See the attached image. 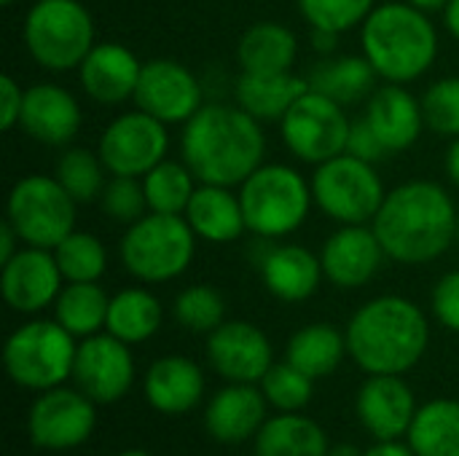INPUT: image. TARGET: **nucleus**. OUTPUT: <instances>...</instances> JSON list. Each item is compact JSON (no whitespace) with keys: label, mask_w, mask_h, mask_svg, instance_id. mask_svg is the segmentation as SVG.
<instances>
[{"label":"nucleus","mask_w":459,"mask_h":456,"mask_svg":"<svg viewBox=\"0 0 459 456\" xmlns=\"http://www.w3.org/2000/svg\"><path fill=\"white\" fill-rule=\"evenodd\" d=\"M420 99H422L425 124L436 134L449 140L459 137V75L433 81Z\"/></svg>","instance_id":"41"},{"label":"nucleus","mask_w":459,"mask_h":456,"mask_svg":"<svg viewBox=\"0 0 459 456\" xmlns=\"http://www.w3.org/2000/svg\"><path fill=\"white\" fill-rule=\"evenodd\" d=\"M97 153L110 175L145 177L169 153V132L159 118L137 110L116 116L97 140Z\"/></svg>","instance_id":"12"},{"label":"nucleus","mask_w":459,"mask_h":456,"mask_svg":"<svg viewBox=\"0 0 459 456\" xmlns=\"http://www.w3.org/2000/svg\"><path fill=\"white\" fill-rule=\"evenodd\" d=\"M22 105H24V89L11 75H3L0 78V129L3 132H11L19 126Z\"/></svg>","instance_id":"45"},{"label":"nucleus","mask_w":459,"mask_h":456,"mask_svg":"<svg viewBox=\"0 0 459 456\" xmlns=\"http://www.w3.org/2000/svg\"><path fill=\"white\" fill-rule=\"evenodd\" d=\"M97 204L113 223H121V226H132L143 215L151 212L148 199H145V188H143V177L110 175Z\"/></svg>","instance_id":"42"},{"label":"nucleus","mask_w":459,"mask_h":456,"mask_svg":"<svg viewBox=\"0 0 459 456\" xmlns=\"http://www.w3.org/2000/svg\"><path fill=\"white\" fill-rule=\"evenodd\" d=\"M261 392L266 398V403L277 411V414H296L304 411L312 403L315 395V379L307 376L304 371H299L293 363L282 360L274 363L266 376L261 379Z\"/></svg>","instance_id":"38"},{"label":"nucleus","mask_w":459,"mask_h":456,"mask_svg":"<svg viewBox=\"0 0 459 456\" xmlns=\"http://www.w3.org/2000/svg\"><path fill=\"white\" fill-rule=\"evenodd\" d=\"M196 185L199 180L183 159H164L143 177L148 210L161 215H183Z\"/></svg>","instance_id":"35"},{"label":"nucleus","mask_w":459,"mask_h":456,"mask_svg":"<svg viewBox=\"0 0 459 456\" xmlns=\"http://www.w3.org/2000/svg\"><path fill=\"white\" fill-rule=\"evenodd\" d=\"M444 13V24H446V30L455 35L459 40V0H449L446 3V8L441 11Z\"/></svg>","instance_id":"50"},{"label":"nucleus","mask_w":459,"mask_h":456,"mask_svg":"<svg viewBox=\"0 0 459 456\" xmlns=\"http://www.w3.org/2000/svg\"><path fill=\"white\" fill-rule=\"evenodd\" d=\"M385 258L387 253L371 223L339 226L320 250L325 280L342 290L366 288L379 274Z\"/></svg>","instance_id":"19"},{"label":"nucleus","mask_w":459,"mask_h":456,"mask_svg":"<svg viewBox=\"0 0 459 456\" xmlns=\"http://www.w3.org/2000/svg\"><path fill=\"white\" fill-rule=\"evenodd\" d=\"M118 456H153V454H148V452H143V449H129V452H121Z\"/></svg>","instance_id":"53"},{"label":"nucleus","mask_w":459,"mask_h":456,"mask_svg":"<svg viewBox=\"0 0 459 456\" xmlns=\"http://www.w3.org/2000/svg\"><path fill=\"white\" fill-rule=\"evenodd\" d=\"M344 336L350 360L366 376H403L425 357L430 323L411 298L379 296L350 317Z\"/></svg>","instance_id":"3"},{"label":"nucleus","mask_w":459,"mask_h":456,"mask_svg":"<svg viewBox=\"0 0 459 456\" xmlns=\"http://www.w3.org/2000/svg\"><path fill=\"white\" fill-rule=\"evenodd\" d=\"M328 452L325 430L304 411L277 414L255 435V456H328Z\"/></svg>","instance_id":"30"},{"label":"nucleus","mask_w":459,"mask_h":456,"mask_svg":"<svg viewBox=\"0 0 459 456\" xmlns=\"http://www.w3.org/2000/svg\"><path fill=\"white\" fill-rule=\"evenodd\" d=\"M78 202L59 185L54 175H24L13 183L5 202V220L22 245L54 250L75 231Z\"/></svg>","instance_id":"10"},{"label":"nucleus","mask_w":459,"mask_h":456,"mask_svg":"<svg viewBox=\"0 0 459 456\" xmlns=\"http://www.w3.org/2000/svg\"><path fill=\"white\" fill-rule=\"evenodd\" d=\"M97 427V403L78 387H54L38 392L27 414V435L35 449L73 452L83 446Z\"/></svg>","instance_id":"13"},{"label":"nucleus","mask_w":459,"mask_h":456,"mask_svg":"<svg viewBox=\"0 0 459 456\" xmlns=\"http://www.w3.org/2000/svg\"><path fill=\"white\" fill-rule=\"evenodd\" d=\"M196 255V234L183 215L148 212L126 226L118 242L121 266L145 285H164L188 271Z\"/></svg>","instance_id":"6"},{"label":"nucleus","mask_w":459,"mask_h":456,"mask_svg":"<svg viewBox=\"0 0 459 456\" xmlns=\"http://www.w3.org/2000/svg\"><path fill=\"white\" fill-rule=\"evenodd\" d=\"M406 443L417 456H459V400L436 398L420 406Z\"/></svg>","instance_id":"33"},{"label":"nucleus","mask_w":459,"mask_h":456,"mask_svg":"<svg viewBox=\"0 0 459 456\" xmlns=\"http://www.w3.org/2000/svg\"><path fill=\"white\" fill-rule=\"evenodd\" d=\"M180 159L199 183L239 188L266 159L261 121L239 105L204 102L183 124Z\"/></svg>","instance_id":"1"},{"label":"nucleus","mask_w":459,"mask_h":456,"mask_svg":"<svg viewBox=\"0 0 459 456\" xmlns=\"http://www.w3.org/2000/svg\"><path fill=\"white\" fill-rule=\"evenodd\" d=\"M457 245H459V210H457Z\"/></svg>","instance_id":"55"},{"label":"nucleus","mask_w":459,"mask_h":456,"mask_svg":"<svg viewBox=\"0 0 459 456\" xmlns=\"http://www.w3.org/2000/svg\"><path fill=\"white\" fill-rule=\"evenodd\" d=\"M261 280L264 288L285 304H301L312 298L323 282V261L309 247L285 242L274 245L264 253L261 263Z\"/></svg>","instance_id":"25"},{"label":"nucleus","mask_w":459,"mask_h":456,"mask_svg":"<svg viewBox=\"0 0 459 456\" xmlns=\"http://www.w3.org/2000/svg\"><path fill=\"white\" fill-rule=\"evenodd\" d=\"M374 8L377 0H299V11L312 24V30L336 35L363 27Z\"/></svg>","instance_id":"40"},{"label":"nucleus","mask_w":459,"mask_h":456,"mask_svg":"<svg viewBox=\"0 0 459 456\" xmlns=\"http://www.w3.org/2000/svg\"><path fill=\"white\" fill-rule=\"evenodd\" d=\"M309 183L315 207L339 226L374 223L387 196L377 164H368L347 151L317 164Z\"/></svg>","instance_id":"9"},{"label":"nucleus","mask_w":459,"mask_h":456,"mask_svg":"<svg viewBox=\"0 0 459 456\" xmlns=\"http://www.w3.org/2000/svg\"><path fill=\"white\" fill-rule=\"evenodd\" d=\"M110 296L100 282H65L54 301V320L75 339H89L105 331Z\"/></svg>","instance_id":"34"},{"label":"nucleus","mask_w":459,"mask_h":456,"mask_svg":"<svg viewBox=\"0 0 459 456\" xmlns=\"http://www.w3.org/2000/svg\"><path fill=\"white\" fill-rule=\"evenodd\" d=\"M430 309L433 317L452 333H459V269L446 271L430 296Z\"/></svg>","instance_id":"43"},{"label":"nucleus","mask_w":459,"mask_h":456,"mask_svg":"<svg viewBox=\"0 0 459 456\" xmlns=\"http://www.w3.org/2000/svg\"><path fill=\"white\" fill-rule=\"evenodd\" d=\"M210 368L231 384H261L274 366L269 336L247 320H226L204 344Z\"/></svg>","instance_id":"16"},{"label":"nucleus","mask_w":459,"mask_h":456,"mask_svg":"<svg viewBox=\"0 0 459 456\" xmlns=\"http://www.w3.org/2000/svg\"><path fill=\"white\" fill-rule=\"evenodd\" d=\"M81 105L65 86L43 81L24 89L19 126L30 140L48 148H67L81 132Z\"/></svg>","instance_id":"20"},{"label":"nucleus","mask_w":459,"mask_h":456,"mask_svg":"<svg viewBox=\"0 0 459 456\" xmlns=\"http://www.w3.org/2000/svg\"><path fill=\"white\" fill-rule=\"evenodd\" d=\"M344 357H350L347 336L331 323H312L299 328L285 347V360L315 382L336 374Z\"/></svg>","instance_id":"31"},{"label":"nucleus","mask_w":459,"mask_h":456,"mask_svg":"<svg viewBox=\"0 0 459 456\" xmlns=\"http://www.w3.org/2000/svg\"><path fill=\"white\" fill-rule=\"evenodd\" d=\"M73 384L97 406H113L124 400L134 384L132 347L108 331L78 341Z\"/></svg>","instance_id":"14"},{"label":"nucleus","mask_w":459,"mask_h":456,"mask_svg":"<svg viewBox=\"0 0 459 456\" xmlns=\"http://www.w3.org/2000/svg\"><path fill=\"white\" fill-rule=\"evenodd\" d=\"M204 374L183 355H164L143 376V395L156 414L183 417L204 400Z\"/></svg>","instance_id":"24"},{"label":"nucleus","mask_w":459,"mask_h":456,"mask_svg":"<svg viewBox=\"0 0 459 456\" xmlns=\"http://www.w3.org/2000/svg\"><path fill=\"white\" fill-rule=\"evenodd\" d=\"M347 153L368 161V164H379L382 159L390 156V151L385 148V142L377 137V132L371 129V124L366 118H358L352 121V129H350V140H347Z\"/></svg>","instance_id":"44"},{"label":"nucleus","mask_w":459,"mask_h":456,"mask_svg":"<svg viewBox=\"0 0 459 456\" xmlns=\"http://www.w3.org/2000/svg\"><path fill=\"white\" fill-rule=\"evenodd\" d=\"M406 3H411L414 8H420L425 13H436V11H444L449 0H406Z\"/></svg>","instance_id":"51"},{"label":"nucleus","mask_w":459,"mask_h":456,"mask_svg":"<svg viewBox=\"0 0 459 456\" xmlns=\"http://www.w3.org/2000/svg\"><path fill=\"white\" fill-rule=\"evenodd\" d=\"M350 129L352 121L344 113V105L315 89H307L280 121L285 148L293 159L312 167L342 156L347 151Z\"/></svg>","instance_id":"11"},{"label":"nucleus","mask_w":459,"mask_h":456,"mask_svg":"<svg viewBox=\"0 0 459 456\" xmlns=\"http://www.w3.org/2000/svg\"><path fill=\"white\" fill-rule=\"evenodd\" d=\"M54 258L65 282H100L108 271V250L102 239L89 231L75 228L73 234H67L54 247Z\"/></svg>","instance_id":"37"},{"label":"nucleus","mask_w":459,"mask_h":456,"mask_svg":"<svg viewBox=\"0 0 459 456\" xmlns=\"http://www.w3.org/2000/svg\"><path fill=\"white\" fill-rule=\"evenodd\" d=\"M377 137L385 142L390 156L403 153L417 145L422 137L425 113H422V99H417L403 83H382L366 102V116H363Z\"/></svg>","instance_id":"23"},{"label":"nucleus","mask_w":459,"mask_h":456,"mask_svg":"<svg viewBox=\"0 0 459 456\" xmlns=\"http://www.w3.org/2000/svg\"><path fill=\"white\" fill-rule=\"evenodd\" d=\"M339 35L336 32H325V30H312V46L323 54H331L333 46H336Z\"/></svg>","instance_id":"49"},{"label":"nucleus","mask_w":459,"mask_h":456,"mask_svg":"<svg viewBox=\"0 0 459 456\" xmlns=\"http://www.w3.org/2000/svg\"><path fill=\"white\" fill-rule=\"evenodd\" d=\"M237 194L247 231L261 239H282L296 234L307 223L315 204L312 183L288 164H261Z\"/></svg>","instance_id":"5"},{"label":"nucleus","mask_w":459,"mask_h":456,"mask_svg":"<svg viewBox=\"0 0 459 456\" xmlns=\"http://www.w3.org/2000/svg\"><path fill=\"white\" fill-rule=\"evenodd\" d=\"M444 172H446V177L459 188V137H455L449 142V148L444 153Z\"/></svg>","instance_id":"48"},{"label":"nucleus","mask_w":459,"mask_h":456,"mask_svg":"<svg viewBox=\"0 0 459 456\" xmlns=\"http://www.w3.org/2000/svg\"><path fill=\"white\" fill-rule=\"evenodd\" d=\"M22 250V239L13 231V226L8 220L0 223V263H5L8 258H13Z\"/></svg>","instance_id":"46"},{"label":"nucleus","mask_w":459,"mask_h":456,"mask_svg":"<svg viewBox=\"0 0 459 456\" xmlns=\"http://www.w3.org/2000/svg\"><path fill=\"white\" fill-rule=\"evenodd\" d=\"M24 46L48 73L78 70L94 48V19L78 0H38L24 16Z\"/></svg>","instance_id":"8"},{"label":"nucleus","mask_w":459,"mask_h":456,"mask_svg":"<svg viewBox=\"0 0 459 456\" xmlns=\"http://www.w3.org/2000/svg\"><path fill=\"white\" fill-rule=\"evenodd\" d=\"M253 456H255V454H253Z\"/></svg>","instance_id":"56"},{"label":"nucleus","mask_w":459,"mask_h":456,"mask_svg":"<svg viewBox=\"0 0 459 456\" xmlns=\"http://www.w3.org/2000/svg\"><path fill=\"white\" fill-rule=\"evenodd\" d=\"M75 73L89 99L100 105H121L126 99H134L143 62L124 43L105 40L94 43Z\"/></svg>","instance_id":"22"},{"label":"nucleus","mask_w":459,"mask_h":456,"mask_svg":"<svg viewBox=\"0 0 459 456\" xmlns=\"http://www.w3.org/2000/svg\"><path fill=\"white\" fill-rule=\"evenodd\" d=\"M108 175L110 172L102 164L100 153L89 148H62L54 164V177L78 204L100 202L108 185Z\"/></svg>","instance_id":"36"},{"label":"nucleus","mask_w":459,"mask_h":456,"mask_svg":"<svg viewBox=\"0 0 459 456\" xmlns=\"http://www.w3.org/2000/svg\"><path fill=\"white\" fill-rule=\"evenodd\" d=\"M266 398L258 384H231L226 382L204 406V430L215 443L237 446L255 441L266 425Z\"/></svg>","instance_id":"21"},{"label":"nucleus","mask_w":459,"mask_h":456,"mask_svg":"<svg viewBox=\"0 0 459 456\" xmlns=\"http://www.w3.org/2000/svg\"><path fill=\"white\" fill-rule=\"evenodd\" d=\"M366 452H360L358 446H352V443H339V446H331V452L328 456H363Z\"/></svg>","instance_id":"52"},{"label":"nucleus","mask_w":459,"mask_h":456,"mask_svg":"<svg viewBox=\"0 0 459 456\" xmlns=\"http://www.w3.org/2000/svg\"><path fill=\"white\" fill-rule=\"evenodd\" d=\"M172 312L178 325L191 333L210 336L218 325L226 323V301L221 290L210 285H188L186 290H180Z\"/></svg>","instance_id":"39"},{"label":"nucleus","mask_w":459,"mask_h":456,"mask_svg":"<svg viewBox=\"0 0 459 456\" xmlns=\"http://www.w3.org/2000/svg\"><path fill=\"white\" fill-rule=\"evenodd\" d=\"M307 81L309 89L347 108V105L368 102V97L377 91L379 75L363 54H342V56L320 59L307 75Z\"/></svg>","instance_id":"29"},{"label":"nucleus","mask_w":459,"mask_h":456,"mask_svg":"<svg viewBox=\"0 0 459 456\" xmlns=\"http://www.w3.org/2000/svg\"><path fill=\"white\" fill-rule=\"evenodd\" d=\"M183 218L194 228L196 239L210 245H231L247 231L239 194L229 185L199 183Z\"/></svg>","instance_id":"26"},{"label":"nucleus","mask_w":459,"mask_h":456,"mask_svg":"<svg viewBox=\"0 0 459 456\" xmlns=\"http://www.w3.org/2000/svg\"><path fill=\"white\" fill-rule=\"evenodd\" d=\"M309 89V81L290 73H239L237 105L258 121H282L293 102Z\"/></svg>","instance_id":"27"},{"label":"nucleus","mask_w":459,"mask_h":456,"mask_svg":"<svg viewBox=\"0 0 459 456\" xmlns=\"http://www.w3.org/2000/svg\"><path fill=\"white\" fill-rule=\"evenodd\" d=\"M75 352V336L56 320H30L5 339L3 366L16 387L46 392L73 379Z\"/></svg>","instance_id":"7"},{"label":"nucleus","mask_w":459,"mask_h":456,"mask_svg":"<svg viewBox=\"0 0 459 456\" xmlns=\"http://www.w3.org/2000/svg\"><path fill=\"white\" fill-rule=\"evenodd\" d=\"M164 323V309L159 298L145 288H124L110 296L105 331L129 347L151 341Z\"/></svg>","instance_id":"32"},{"label":"nucleus","mask_w":459,"mask_h":456,"mask_svg":"<svg viewBox=\"0 0 459 456\" xmlns=\"http://www.w3.org/2000/svg\"><path fill=\"white\" fill-rule=\"evenodd\" d=\"M363 56L385 83L422 78L438 56V30L430 13L406 0L379 3L360 27Z\"/></svg>","instance_id":"4"},{"label":"nucleus","mask_w":459,"mask_h":456,"mask_svg":"<svg viewBox=\"0 0 459 456\" xmlns=\"http://www.w3.org/2000/svg\"><path fill=\"white\" fill-rule=\"evenodd\" d=\"M414 390L403 376H368L355 395V417L374 441H401L417 417Z\"/></svg>","instance_id":"18"},{"label":"nucleus","mask_w":459,"mask_h":456,"mask_svg":"<svg viewBox=\"0 0 459 456\" xmlns=\"http://www.w3.org/2000/svg\"><path fill=\"white\" fill-rule=\"evenodd\" d=\"M299 59V38L280 22L250 24L237 43L242 73H290Z\"/></svg>","instance_id":"28"},{"label":"nucleus","mask_w":459,"mask_h":456,"mask_svg":"<svg viewBox=\"0 0 459 456\" xmlns=\"http://www.w3.org/2000/svg\"><path fill=\"white\" fill-rule=\"evenodd\" d=\"M371 226L390 261L425 266L457 242V207L444 185L409 180L387 191Z\"/></svg>","instance_id":"2"},{"label":"nucleus","mask_w":459,"mask_h":456,"mask_svg":"<svg viewBox=\"0 0 459 456\" xmlns=\"http://www.w3.org/2000/svg\"><path fill=\"white\" fill-rule=\"evenodd\" d=\"M143 113L159 118L161 124H186L204 105V91L191 67L178 59H151L143 62L137 91L132 99Z\"/></svg>","instance_id":"15"},{"label":"nucleus","mask_w":459,"mask_h":456,"mask_svg":"<svg viewBox=\"0 0 459 456\" xmlns=\"http://www.w3.org/2000/svg\"><path fill=\"white\" fill-rule=\"evenodd\" d=\"M65 288V277L54 250L22 245V250L0 263V293L8 309L19 314H38L54 306Z\"/></svg>","instance_id":"17"},{"label":"nucleus","mask_w":459,"mask_h":456,"mask_svg":"<svg viewBox=\"0 0 459 456\" xmlns=\"http://www.w3.org/2000/svg\"><path fill=\"white\" fill-rule=\"evenodd\" d=\"M363 456H417L411 452V446L409 443H403V441H377L374 446H368L366 449V454Z\"/></svg>","instance_id":"47"},{"label":"nucleus","mask_w":459,"mask_h":456,"mask_svg":"<svg viewBox=\"0 0 459 456\" xmlns=\"http://www.w3.org/2000/svg\"><path fill=\"white\" fill-rule=\"evenodd\" d=\"M13 3H19V0H0V5H5V8H8V5H13Z\"/></svg>","instance_id":"54"}]
</instances>
